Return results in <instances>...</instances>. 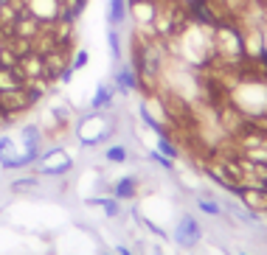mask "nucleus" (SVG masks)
Wrapping results in <instances>:
<instances>
[{
	"label": "nucleus",
	"mask_w": 267,
	"mask_h": 255,
	"mask_svg": "<svg viewBox=\"0 0 267 255\" xmlns=\"http://www.w3.org/2000/svg\"><path fill=\"white\" fill-rule=\"evenodd\" d=\"M112 132H116V126L107 121L102 112H90V115H85L79 121V126H76V138L82 140V146H99V143H104Z\"/></svg>",
	"instance_id": "1"
},
{
	"label": "nucleus",
	"mask_w": 267,
	"mask_h": 255,
	"mask_svg": "<svg viewBox=\"0 0 267 255\" xmlns=\"http://www.w3.org/2000/svg\"><path fill=\"white\" fill-rule=\"evenodd\" d=\"M40 152L26 149L20 143V138H11V135H3L0 138V165L3 168H26V165L37 163Z\"/></svg>",
	"instance_id": "2"
},
{
	"label": "nucleus",
	"mask_w": 267,
	"mask_h": 255,
	"mask_svg": "<svg viewBox=\"0 0 267 255\" xmlns=\"http://www.w3.org/2000/svg\"><path fill=\"white\" fill-rule=\"evenodd\" d=\"M70 168H73V160H70V154L65 149H59V146H53V149L43 152L37 157V171L45 177H62Z\"/></svg>",
	"instance_id": "3"
},
{
	"label": "nucleus",
	"mask_w": 267,
	"mask_h": 255,
	"mask_svg": "<svg viewBox=\"0 0 267 255\" xmlns=\"http://www.w3.org/2000/svg\"><path fill=\"white\" fill-rule=\"evenodd\" d=\"M34 107H37V101H34V96L26 90V87H20V90H9V93H0V112H3V115H9L11 121H17L23 112L34 110Z\"/></svg>",
	"instance_id": "4"
},
{
	"label": "nucleus",
	"mask_w": 267,
	"mask_h": 255,
	"mask_svg": "<svg viewBox=\"0 0 267 255\" xmlns=\"http://www.w3.org/2000/svg\"><path fill=\"white\" fill-rule=\"evenodd\" d=\"M200 239H203L200 222L192 216V213H183L180 222H177V227H175V241L183 247V250H194V247L200 244Z\"/></svg>",
	"instance_id": "5"
},
{
	"label": "nucleus",
	"mask_w": 267,
	"mask_h": 255,
	"mask_svg": "<svg viewBox=\"0 0 267 255\" xmlns=\"http://www.w3.org/2000/svg\"><path fill=\"white\" fill-rule=\"evenodd\" d=\"M112 87H116V93H124V96L141 93V76H138V70L132 68V62H118L116 65V70H112Z\"/></svg>",
	"instance_id": "6"
},
{
	"label": "nucleus",
	"mask_w": 267,
	"mask_h": 255,
	"mask_svg": "<svg viewBox=\"0 0 267 255\" xmlns=\"http://www.w3.org/2000/svg\"><path fill=\"white\" fill-rule=\"evenodd\" d=\"M17 70L23 73V79L31 81V79H48V70H45V56L37 51H28L17 59Z\"/></svg>",
	"instance_id": "7"
},
{
	"label": "nucleus",
	"mask_w": 267,
	"mask_h": 255,
	"mask_svg": "<svg viewBox=\"0 0 267 255\" xmlns=\"http://www.w3.org/2000/svg\"><path fill=\"white\" fill-rule=\"evenodd\" d=\"M239 199L251 213H267V188L264 185H242Z\"/></svg>",
	"instance_id": "8"
},
{
	"label": "nucleus",
	"mask_w": 267,
	"mask_h": 255,
	"mask_svg": "<svg viewBox=\"0 0 267 255\" xmlns=\"http://www.w3.org/2000/svg\"><path fill=\"white\" fill-rule=\"evenodd\" d=\"M112 104H116V87H112V81H99L90 96V112H104Z\"/></svg>",
	"instance_id": "9"
},
{
	"label": "nucleus",
	"mask_w": 267,
	"mask_h": 255,
	"mask_svg": "<svg viewBox=\"0 0 267 255\" xmlns=\"http://www.w3.org/2000/svg\"><path fill=\"white\" fill-rule=\"evenodd\" d=\"M129 17V0H110L107 3V26L121 28Z\"/></svg>",
	"instance_id": "10"
},
{
	"label": "nucleus",
	"mask_w": 267,
	"mask_h": 255,
	"mask_svg": "<svg viewBox=\"0 0 267 255\" xmlns=\"http://www.w3.org/2000/svg\"><path fill=\"white\" fill-rule=\"evenodd\" d=\"M26 87V79L17 68H0V93H9V90H20Z\"/></svg>",
	"instance_id": "11"
},
{
	"label": "nucleus",
	"mask_w": 267,
	"mask_h": 255,
	"mask_svg": "<svg viewBox=\"0 0 267 255\" xmlns=\"http://www.w3.org/2000/svg\"><path fill=\"white\" fill-rule=\"evenodd\" d=\"M135 194H138V177H121V180H116V185H112V197L121 202V199H132Z\"/></svg>",
	"instance_id": "12"
},
{
	"label": "nucleus",
	"mask_w": 267,
	"mask_h": 255,
	"mask_svg": "<svg viewBox=\"0 0 267 255\" xmlns=\"http://www.w3.org/2000/svg\"><path fill=\"white\" fill-rule=\"evenodd\" d=\"M107 51H110L112 62H124V39H121V31L116 26L107 28Z\"/></svg>",
	"instance_id": "13"
},
{
	"label": "nucleus",
	"mask_w": 267,
	"mask_h": 255,
	"mask_svg": "<svg viewBox=\"0 0 267 255\" xmlns=\"http://www.w3.org/2000/svg\"><path fill=\"white\" fill-rule=\"evenodd\" d=\"M90 205H99V207L104 210V216H110V219H116L118 213H121V205H118L116 197H99V199H90Z\"/></svg>",
	"instance_id": "14"
},
{
	"label": "nucleus",
	"mask_w": 267,
	"mask_h": 255,
	"mask_svg": "<svg viewBox=\"0 0 267 255\" xmlns=\"http://www.w3.org/2000/svg\"><path fill=\"white\" fill-rule=\"evenodd\" d=\"M87 65H90V51L87 48H76L73 53H70V70H73V73L85 70Z\"/></svg>",
	"instance_id": "15"
},
{
	"label": "nucleus",
	"mask_w": 267,
	"mask_h": 255,
	"mask_svg": "<svg viewBox=\"0 0 267 255\" xmlns=\"http://www.w3.org/2000/svg\"><path fill=\"white\" fill-rule=\"evenodd\" d=\"M158 152L163 154V157H169V160H175L177 154H180V152H177V146L171 143L169 135H158Z\"/></svg>",
	"instance_id": "16"
},
{
	"label": "nucleus",
	"mask_w": 267,
	"mask_h": 255,
	"mask_svg": "<svg viewBox=\"0 0 267 255\" xmlns=\"http://www.w3.org/2000/svg\"><path fill=\"white\" fill-rule=\"evenodd\" d=\"M104 157H107V163H127V146L112 143L110 149L104 152Z\"/></svg>",
	"instance_id": "17"
},
{
	"label": "nucleus",
	"mask_w": 267,
	"mask_h": 255,
	"mask_svg": "<svg viewBox=\"0 0 267 255\" xmlns=\"http://www.w3.org/2000/svg\"><path fill=\"white\" fill-rule=\"evenodd\" d=\"M197 207L203 213H208V216H219V213H222L219 202H214V199H208V197H197Z\"/></svg>",
	"instance_id": "18"
},
{
	"label": "nucleus",
	"mask_w": 267,
	"mask_h": 255,
	"mask_svg": "<svg viewBox=\"0 0 267 255\" xmlns=\"http://www.w3.org/2000/svg\"><path fill=\"white\" fill-rule=\"evenodd\" d=\"M11 188H14V191H28V188H37V177H26V180H17V182H11Z\"/></svg>",
	"instance_id": "19"
},
{
	"label": "nucleus",
	"mask_w": 267,
	"mask_h": 255,
	"mask_svg": "<svg viewBox=\"0 0 267 255\" xmlns=\"http://www.w3.org/2000/svg\"><path fill=\"white\" fill-rule=\"evenodd\" d=\"M149 157L155 160V163L160 165V168H171V160H169V157H163V154H160V152H152Z\"/></svg>",
	"instance_id": "20"
},
{
	"label": "nucleus",
	"mask_w": 267,
	"mask_h": 255,
	"mask_svg": "<svg viewBox=\"0 0 267 255\" xmlns=\"http://www.w3.org/2000/svg\"><path fill=\"white\" fill-rule=\"evenodd\" d=\"M116 255H132V252H129V250H127V247H124V244H121V247H116Z\"/></svg>",
	"instance_id": "21"
},
{
	"label": "nucleus",
	"mask_w": 267,
	"mask_h": 255,
	"mask_svg": "<svg viewBox=\"0 0 267 255\" xmlns=\"http://www.w3.org/2000/svg\"><path fill=\"white\" fill-rule=\"evenodd\" d=\"M102 255H112V252H102Z\"/></svg>",
	"instance_id": "22"
},
{
	"label": "nucleus",
	"mask_w": 267,
	"mask_h": 255,
	"mask_svg": "<svg viewBox=\"0 0 267 255\" xmlns=\"http://www.w3.org/2000/svg\"><path fill=\"white\" fill-rule=\"evenodd\" d=\"M239 255H247V252H239Z\"/></svg>",
	"instance_id": "23"
}]
</instances>
